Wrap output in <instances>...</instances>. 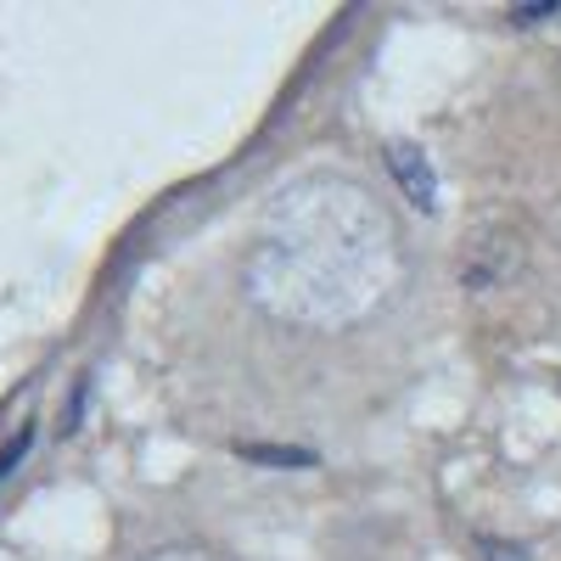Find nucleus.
I'll use <instances>...</instances> for the list:
<instances>
[{"label": "nucleus", "mask_w": 561, "mask_h": 561, "mask_svg": "<svg viewBox=\"0 0 561 561\" xmlns=\"http://www.w3.org/2000/svg\"><path fill=\"white\" fill-rule=\"evenodd\" d=\"M399 270V230L377 192L348 174H304L270 197L248 293L275 320L332 332L382 309Z\"/></svg>", "instance_id": "1"}, {"label": "nucleus", "mask_w": 561, "mask_h": 561, "mask_svg": "<svg viewBox=\"0 0 561 561\" xmlns=\"http://www.w3.org/2000/svg\"><path fill=\"white\" fill-rule=\"evenodd\" d=\"M388 169H393V180H399V192L433 219V214H438V174H433L427 152L410 147V140H388Z\"/></svg>", "instance_id": "2"}, {"label": "nucleus", "mask_w": 561, "mask_h": 561, "mask_svg": "<svg viewBox=\"0 0 561 561\" xmlns=\"http://www.w3.org/2000/svg\"><path fill=\"white\" fill-rule=\"evenodd\" d=\"M237 455L259 466H314V449H293V444H237Z\"/></svg>", "instance_id": "3"}, {"label": "nucleus", "mask_w": 561, "mask_h": 561, "mask_svg": "<svg viewBox=\"0 0 561 561\" xmlns=\"http://www.w3.org/2000/svg\"><path fill=\"white\" fill-rule=\"evenodd\" d=\"M147 561H225L219 550H203V545H163V550H152Z\"/></svg>", "instance_id": "4"}, {"label": "nucleus", "mask_w": 561, "mask_h": 561, "mask_svg": "<svg viewBox=\"0 0 561 561\" xmlns=\"http://www.w3.org/2000/svg\"><path fill=\"white\" fill-rule=\"evenodd\" d=\"M556 12H561L556 0H539V7H511V23L528 28V23H545V18H556Z\"/></svg>", "instance_id": "5"}, {"label": "nucleus", "mask_w": 561, "mask_h": 561, "mask_svg": "<svg viewBox=\"0 0 561 561\" xmlns=\"http://www.w3.org/2000/svg\"><path fill=\"white\" fill-rule=\"evenodd\" d=\"M483 550H489L494 561H528V550H523V545H483Z\"/></svg>", "instance_id": "6"}]
</instances>
